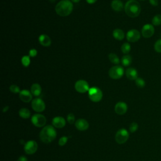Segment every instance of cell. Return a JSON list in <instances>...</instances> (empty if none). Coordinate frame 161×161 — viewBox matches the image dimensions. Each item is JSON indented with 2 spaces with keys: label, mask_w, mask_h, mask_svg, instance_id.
<instances>
[{
  "label": "cell",
  "mask_w": 161,
  "mask_h": 161,
  "mask_svg": "<svg viewBox=\"0 0 161 161\" xmlns=\"http://www.w3.org/2000/svg\"><path fill=\"white\" fill-rule=\"evenodd\" d=\"M125 11L129 17L136 18L141 12V6L136 0H129L125 5Z\"/></svg>",
  "instance_id": "obj_1"
},
{
  "label": "cell",
  "mask_w": 161,
  "mask_h": 161,
  "mask_svg": "<svg viewBox=\"0 0 161 161\" xmlns=\"http://www.w3.org/2000/svg\"><path fill=\"white\" fill-rule=\"evenodd\" d=\"M73 10V5L69 0H62L55 6V11L61 17H67Z\"/></svg>",
  "instance_id": "obj_2"
},
{
  "label": "cell",
  "mask_w": 161,
  "mask_h": 161,
  "mask_svg": "<svg viewBox=\"0 0 161 161\" xmlns=\"http://www.w3.org/2000/svg\"><path fill=\"white\" fill-rule=\"evenodd\" d=\"M57 136L56 130L54 127L50 125L46 126L43 127L40 133V140L46 143H49L52 142Z\"/></svg>",
  "instance_id": "obj_3"
},
{
  "label": "cell",
  "mask_w": 161,
  "mask_h": 161,
  "mask_svg": "<svg viewBox=\"0 0 161 161\" xmlns=\"http://www.w3.org/2000/svg\"><path fill=\"white\" fill-rule=\"evenodd\" d=\"M88 96L90 99L95 103L100 101L103 98L102 91L97 87H92L88 91Z\"/></svg>",
  "instance_id": "obj_4"
},
{
  "label": "cell",
  "mask_w": 161,
  "mask_h": 161,
  "mask_svg": "<svg viewBox=\"0 0 161 161\" xmlns=\"http://www.w3.org/2000/svg\"><path fill=\"white\" fill-rule=\"evenodd\" d=\"M108 74L113 79H119L122 78L124 74V69L122 66H115L109 70Z\"/></svg>",
  "instance_id": "obj_5"
},
{
  "label": "cell",
  "mask_w": 161,
  "mask_h": 161,
  "mask_svg": "<svg viewBox=\"0 0 161 161\" xmlns=\"http://www.w3.org/2000/svg\"><path fill=\"white\" fill-rule=\"evenodd\" d=\"M129 138L128 131L124 128L120 129L117 131L115 135V140L119 144H123L125 143Z\"/></svg>",
  "instance_id": "obj_6"
},
{
  "label": "cell",
  "mask_w": 161,
  "mask_h": 161,
  "mask_svg": "<svg viewBox=\"0 0 161 161\" xmlns=\"http://www.w3.org/2000/svg\"><path fill=\"white\" fill-rule=\"evenodd\" d=\"M38 149V144L34 140L28 141L24 146V151L28 155L34 154Z\"/></svg>",
  "instance_id": "obj_7"
},
{
  "label": "cell",
  "mask_w": 161,
  "mask_h": 161,
  "mask_svg": "<svg viewBox=\"0 0 161 161\" xmlns=\"http://www.w3.org/2000/svg\"><path fill=\"white\" fill-rule=\"evenodd\" d=\"M32 122L37 127H42L46 123V118L43 115L35 114L32 117Z\"/></svg>",
  "instance_id": "obj_8"
},
{
  "label": "cell",
  "mask_w": 161,
  "mask_h": 161,
  "mask_svg": "<svg viewBox=\"0 0 161 161\" xmlns=\"http://www.w3.org/2000/svg\"><path fill=\"white\" fill-rule=\"evenodd\" d=\"M155 32V29L152 24H145L142 28V35L145 38H149L153 36Z\"/></svg>",
  "instance_id": "obj_9"
},
{
  "label": "cell",
  "mask_w": 161,
  "mask_h": 161,
  "mask_svg": "<svg viewBox=\"0 0 161 161\" xmlns=\"http://www.w3.org/2000/svg\"><path fill=\"white\" fill-rule=\"evenodd\" d=\"M32 107L37 112H43L46 109V104L41 98H35L32 102Z\"/></svg>",
  "instance_id": "obj_10"
},
{
  "label": "cell",
  "mask_w": 161,
  "mask_h": 161,
  "mask_svg": "<svg viewBox=\"0 0 161 161\" xmlns=\"http://www.w3.org/2000/svg\"><path fill=\"white\" fill-rule=\"evenodd\" d=\"M76 90L80 93H85L90 90V86L87 81L84 80H79L75 84Z\"/></svg>",
  "instance_id": "obj_11"
},
{
  "label": "cell",
  "mask_w": 161,
  "mask_h": 161,
  "mask_svg": "<svg viewBox=\"0 0 161 161\" xmlns=\"http://www.w3.org/2000/svg\"><path fill=\"white\" fill-rule=\"evenodd\" d=\"M140 33L137 30H135V29H131L127 34V39L130 42L134 43L137 42L140 40Z\"/></svg>",
  "instance_id": "obj_12"
},
{
  "label": "cell",
  "mask_w": 161,
  "mask_h": 161,
  "mask_svg": "<svg viewBox=\"0 0 161 161\" xmlns=\"http://www.w3.org/2000/svg\"><path fill=\"white\" fill-rule=\"evenodd\" d=\"M127 110H128L127 105L122 101L117 103L115 107V111L116 113L120 115H123L125 113H126Z\"/></svg>",
  "instance_id": "obj_13"
},
{
  "label": "cell",
  "mask_w": 161,
  "mask_h": 161,
  "mask_svg": "<svg viewBox=\"0 0 161 161\" xmlns=\"http://www.w3.org/2000/svg\"><path fill=\"white\" fill-rule=\"evenodd\" d=\"M20 99L25 103H29L32 99V94L28 90H23L19 93Z\"/></svg>",
  "instance_id": "obj_14"
},
{
  "label": "cell",
  "mask_w": 161,
  "mask_h": 161,
  "mask_svg": "<svg viewBox=\"0 0 161 161\" xmlns=\"http://www.w3.org/2000/svg\"><path fill=\"white\" fill-rule=\"evenodd\" d=\"M52 125L54 127L57 128H62L66 125V120L61 116H57L53 119Z\"/></svg>",
  "instance_id": "obj_15"
},
{
  "label": "cell",
  "mask_w": 161,
  "mask_h": 161,
  "mask_svg": "<svg viewBox=\"0 0 161 161\" xmlns=\"http://www.w3.org/2000/svg\"><path fill=\"white\" fill-rule=\"evenodd\" d=\"M76 128L80 131H85L89 128V123L84 119H78L76 123Z\"/></svg>",
  "instance_id": "obj_16"
},
{
  "label": "cell",
  "mask_w": 161,
  "mask_h": 161,
  "mask_svg": "<svg viewBox=\"0 0 161 161\" xmlns=\"http://www.w3.org/2000/svg\"><path fill=\"white\" fill-rule=\"evenodd\" d=\"M126 76L130 80H136L138 78V72L133 67L128 68L126 70Z\"/></svg>",
  "instance_id": "obj_17"
},
{
  "label": "cell",
  "mask_w": 161,
  "mask_h": 161,
  "mask_svg": "<svg viewBox=\"0 0 161 161\" xmlns=\"http://www.w3.org/2000/svg\"><path fill=\"white\" fill-rule=\"evenodd\" d=\"M38 41L40 44L43 47H49L51 45L50 38L45 34L41 35L38 38Z\"/></svg>",
  "instance_id": "obj_18"
},
{
  "label": "cell",
  "mask_w": 161,
  "mask_h": 161,
  "mask_svg": "<svg viewBox=\"0 0 161 161\" xmlns=\"http://www.w3.org/2000/svg\"><path fill=\"white\" fill-rule=\"evenodd\" d=\"M111 6L112 9L115 11H120L123 9V4L120 0H113Z\"/></svg>",
  "instance_id": "obj_19"
},
{
  "label": "cell",
  "mask_w": 161,
  "mask_h": 161,
  "mask_svg": "<svg viewBox=\"0 0 161 161\" xmlns=\"http://www.w3.org/2000/svg\"><path fill=\"white\" fill-rule=\"evenodd\" d=\"M31 93L35 96H38L42 93V87L38 83H34L31 86Z\"/></svg>",
  "instance_id": "obj_20"
},
{
  "label": "cell",
  "mask_w": 161,
  "mask_h": 161,
  "mask_svg": "<svg viewBox=\"0 0 161 161\" xmlns=\"http://www.w3.org/2000/svg\"><path fill=\"white\" fill-rule=\"evenodd\" d=\"M113 35L115 39L118 40H122L125 38L124 32L119 28L114 30V31L113 32Z\"/></svg>",
  "instance_id": "obj_21"
},
{
  "label": "cell",
  "mask_w": 161,
  "mask_h": 161,
  "mask_svg": "<svg viewBox=\"0 0 161 161\" xmlns=\"http://www.w3.org/2000/svg\"><path fill=\"white\" fill-rule=\"evenodd\" d=\"M30 115H31V113H30V110L25 108H23L20 109L19 111L20 116L24 119H27L30 118Z\"/></svg>",
  "instance_id": "obj_22"
},
{
  "label": "cell",
  "mask_w": 161,
  "mask_h": 161,
  "mask_svg": "<svg viewBox=\"0 0 161 161\" xmlns=\"http://www.w3.org/2000/svg\"><path fill=\"white\" fill-rule=\"evenodd\" d=\"M131 62H132V58H131V57L129 55H125L122 58V64L123 66L127 67L130 66Z\"/></svg>",
  "instance_id": "obj_23"
},
{
  "label": "cell",
  "mask_w": 161,
  "mask_h": 161,
  "mask_svg": "<svg viewBox=\"0 0 161 161\" xmlns=\"http://www.w3.org/2000/svg\"><path fill=\"white\" fill-rule=\"evenodd\" d=\"M108 58L110 62H111L114 64H119L120 62V58H119V57L113 53L110 54L108 55Z\"/></svg>",
  "instance_id": "obj_24"
},
{
  "label": "cell",
  "mask_w": 161,
  "mask_h": 161,
  "mask_svg": "<svg viewBox=\"0 0 161 161\" xmlns=\"http://www.w3.org/2000/svg\"><path fill=\"white\" fill-rule=\"evenodd\" d=\"M152 24L154 26H159L161 25V14H156L153 17L152 20Z\"/></svg>",
  "instance_id": "obj_25"
},
{
  "label": "cell",
  "mask_w": 161,
  "mask_h": 161,
  "mask_svg": "<svg viewBox=\"0 0 161 161\" xmlns=\"http://www.w3.org/2000/svg\"><path fill=\"white\" fill-rule=\"evenodd\" d=\"M121 50L122 52L125 54H128L131 50V46L129 43H124L122 46Z\"/></svg>",
  "instance_id": "obj_26"
},
{
  "label": "cell",
  "mask_w": 161,
  "mask_h": 161,
  "mask_svg": "<svg viewBox=\"0 0 161 161\" xmlns=\"http://www.w3.org/2000/svg\"><path fill=\"white\" fill-rule=\"evenodd\" d=\"M22 63L24 67H28L30 64V56H28V55L23 56L22 58Z\"/></svg>",
  "instance_id": "obj_27"
},
{
  "label": "cell",
  "mask_w": 161,
  "mask_h": 161,
  "mask_svg": "<svg viewBox=\"0 0 161 161\" xmlns=\"http://www.w3.org/2000/svg\"><path fill=\"white\" fill-rule=\"evenodd\" d=\"M135 84L139 88H143L145 86V81L141 78H138L135 80Z\"/></svg>",
  "instance_id": "obj_28"
},
{
  "label": "cell",
  "mask_w": 161,
  "mask_h": 161,
  "mask_svg": "<svg viewBox=\"0 0 161 161\" xmlns=\"http://www.w3.org/2000/svg\"><path fill=\"white\" fill-rule=\"evenodd\" d=\"M154 50L157 53H161V38L157 40L154 43Z\"/></svg>",
  "instance_id": "obj_29"
},
{
  "label": "cell",
  "mask_w": 161,
  "mask_h": 161,
  "mask_svg": "<svg viewBox=\"0 0 161 161\" xmlns=\"http://www.w3.org/2000/svg\"><path fill=\"white\" fill-rule=\"evenodd\" d=\"M10 90L11 92H12L13 93H14V94L20 93L21 91L20 87L17 85H15V84H13V85L10 86Z\"/></svg>",
  "instance_id": "obj_30"
},
{
  "label": "cell",
  "mask_w": 161,
  "mask_h": 161,
  "mask_svg": "<svg viewBox=\"0 0 161 161\" xmlns=\"http://www.w3.org/2000/svg\"><path fill=\"white\" fill-rule=\"evenodd\" d=\"M138 128H139V125L135 122H133L130 125L129 130L131 133H134L138 130Z\"/></svg>",
  "instance_id": "obj_31"
},
{
  "label": "cell",
  "mask_w": 161,
  "mask_h": 161,
  "mask_svg": "<svg viewBox=\"0 0 161 161\" xmlns=\"http://www.w3.org/2000/svg\"><path fill=\"white\" fill-rule=\"evenodd\" d=\"M67 120L69 124H73L75 122V116L74 114L69 113L67 115Z\"/></svg>",
  "instance_id": "obj_32"
},
{
  "label": "cell",
  "mask_w": 161,
  "mask_h": 161,
  "mask_svg": "<svg viewBox=\"0 0 161 161\" xmlns=\"http://www.w3.org/2000/svg\"><path fill=\"white\" fill-rule=\"evenodd\" d=\"M68 141V137H61L59 140H58V145L60 146H64Z\"/></svg>",
  "instance_id": "obj_33"
},
{
  "label": "cell",
  "mask_w": 161,
  "mask_h": 161,
  "mask_svg": "<svg viewBox=\"0 0 161 161\" xmlns=\"http://www.w3.org/2000/svg\"><path fill=\"white\" fill-rule=\"evenodd\" d=\"M37 55V51L35 49H31L29 51V55L32 57H34Z\"/></svg>",
  "instance_id": "obj_34"
},
{
  "label": "cell",
  "mask_w": 161,
  "mask_h": 161,
  "mask_svg": "<svg viewBox=\"0 0 161 161\" xmlns=\"http://www.w3.org/2000/svg\"><path fill=\"white\" fill-rule=\"evenodd\" d=\"M149 3L153 6H157L159 5L158 0H149Z\"/></svg>",
  "instance_id": "obj_35"
},
{
  "label": "cell",
  "mask_w": 161,
  "mask_h": 161,
  "mask_svg": "<svg viewBox=\"0 0 161 161\" xmlns=\"http://www.w3.org/2000/svg\"><path fill=\"white\" fill-rule=\"evenodd\" d=\"M17 161H28V159L25 156H21L18 158V160Z\"/></svg>",
  "instance_id": "obj_36"
},
{
  "label": "cell",
  "mask_w": 161,
  "mask_h": 161,
  "mask_svg": "<svg viewBox=\"0 0 161 161\" xmlns=\"http://www.w3.org/2000/svg\"><path fill=\"white\" fill-rule=\"evenodd\" d=\"M97 0H86V2L87 3L89 4H94Z\"/></svg>",
  "instance_id": "obj_37"
},
{
  "label": "cell",
  "mask_w": 161,
  "mask_h": 161,
  "mask_svg": "<svg viewBox=\"0 0 161 161\" xmlns=\"http://www.w3.org/2000/svg\"><path fill=\"white\" fill-rule=\"evenodd\" d=\"M8 110H9V107H8V106H6V107H4V108H3V113H5V112H6Z\"/></svg>",
  "instance_id": "obj_38"
},
{
  "label": "cell",
  "mask_w": 161,
  "mask_h": 161,
  "mask_svg": "<svg viewBox=\"0 0 161 161\" xmlns=\"http://www.w3.org/2000/svg\"><path fill=\"white\" fill-rule=\"evenodd\" d=\"M71 2H72L73 3H79L80 2V0H71Z\"/></svg>",
  "instance_id": "obj_39"
},
{
  "label": "cell",
  "mask_w": 161,
  "mask_h": 161,
  "mask_svg": "<svg viewBox=\"0 0 161 161\" xmlns=\"http://www.w3.org/2000/svg\"><path fill=\"white\" fill-rule=\"evenodd\" d=\"M139 1H145V0H139Z\"/></svg>",
  "instance_id": "obj_40"
}]
</instances>
